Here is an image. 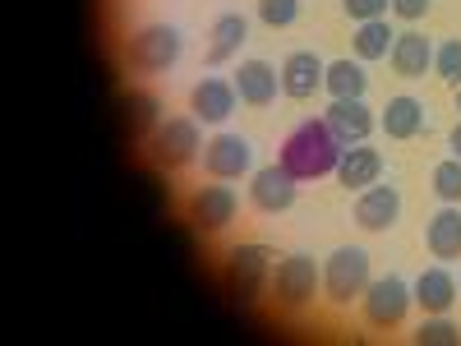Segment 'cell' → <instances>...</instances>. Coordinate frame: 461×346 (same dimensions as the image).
<instances>
[{"label":"cell","mask_w":461,"mask_h":346,"mask_svg":"<svg viewBox=\"0 0 461 346\" xmlns=\"http://www.w3.org/2000/svg\"><path fill=\"white\" fill-rule=\"evenodd\" d=\"M429 180H434L438 204H461V158H443Z\"/></svg>","instance_id":"484cf974"},{"label":"cell","mask_w":461,"mask_h":346,"mask_svg":"<svg viewBox=\"0 0 461 346\" xmlns=\"http://www.w3.org/2000/svg\"><path fill=\"white\" fill-rule=\"evenodd\" d=\"M341 10L351 23H369V19H388V0H341Z\"/></svg>","instance_id":"f1b7e54d"},{"label":"cell","mask_w":461,"mask_h":346,"mask_svg":"<svg viewBox=\"0 0 461 346\" xmlns=\"http://www.w3.org/2000/svg\"><path fill=\"white\" fill-rule=\"evenodd\" d=\"M447 148H452V158H461V121L452 125V134H447Z\"/></svg>","instance_id":"4dcf8cb0"},{"label":"cell","mask_w":461,"mask_h":346,"mask_svg":"<svg viewBox=\"0 0 461 346\" xmlns=\"http://www.w3.org/2000/svg\"><path fill=\"white\" fill-rule=\"evenodd\" d=\"M236 189L230 185H199L194 195L185 199V222L199 231V236H221V231L236 222Z\"/></svg>","instance_id":"ba28073f"},{"label":"cell","mask_w":461,"mask_h":346,"mask_svg":"<svg viewBox=\"0 0 461 346\" xmlns=\"http://www.w3.org/2000/svg\"><path fill=\"white\" fill-rule=\"evenodd\" d=\"M203 171L212 180H249L254 176V143L245 134H230V130L212 134L203 143Z\"/></svg>","instance_id":"9c48e42d"},{"label":"cell","mask_w":461,"mask_h":346,"mask_svg":"<svg viewBox=\"0 0 461 346\" xmlns=\"http://www.w3.org/2000/svg\"><path fill=\"white\" fill-rule=\"evenodd\" d=\"M425 250L438 263H456L461 259V204H443L425 222Z\"/></svg>","instance_id":"d6986e66"},{"label":"cell","mask_w":461,"mask_h":346,"mask_svg":"<svg viewBox=\"0 0 461 346\" xmlns=\"http://www.w3.org/2000/svg\"><path fill=\"white\" fill-rule=\"evenodd\" d=\"M378 125H383V134H388V139L411 143V139H420V134L429 130V106L420 102V97H411V93H397V97H388V106H383Z\"/></svg>","instance_id":"2e32d148"},{"label":"cell","mask_w":461,"mask_h":346,"mask_svg":"<svg viewBox=\"0 0 461 346\" xmlns=\"http://www.w3.org/2000/svg\"><path fill=\"white\" fill-rule=\"evenodd\" d=\"M388 65L397 79H425V69H434V42L420 28H406V32H397Z\"/></svg>","instance_id":"ac0fdd59"},{"label":"cell","mask_w":461,"mask_h":346,"mask_svg":"<svg viewBox=\"0 0 461 346\" xmlns=\"http://www.w3.org/2000/svg\"><path fill=\"white\" fill-rule=\"evenodd\" d=\"M230 84H236L245 106L263 111V106H273L277 93H282V69H273L267 60H240L236 74H230Z\"/></svg>","instance_id":"9a60e30c"},{"label":"cell","mask_w":461,"mask_h":346,"mask_svg":"<svg viewBox=\"0 0 461 346\" xmlns=\"http://www.w3.org/2000/svg\"><path fill=\"white\" fill-rule=\"evenodd\" d=\"M434 74L447 88H461V37H447L434 47Z\"/></svg>","instance_id":"d4e9b609"},{"label":"cell","mask_w":461,"mask_h":346,"mask_svg":"<svg viewBox=\"0 0 461 346\" xmlns=\"http://www.w3.org/2000/svg\"><path fill=\"white\" fill-rule=\"evenodd\" d=\"M411 296L420 305V314H452V305L461 296V282L452 278L447 263H429L425 273L411 282Z\"/></svg>","instance_id":"5bb4252c"},{"label":"cell","mask_w":461,"mask_h":346,"mask_svg":"<svg viewBox=\"0 0 461 346\" xmlns=\"http://www.w3.org/2000/svg\"><path fill=\"white\" fill-rule=\"evenodd\" d=\"M452 93H456V111H461V88H452Z\"/></svg>","instance_id":"1f68e13d"},{"label":"cell","mask_w":461,"mask_h":346,"mask_svg":"<svg viewBox=\"0 0 461 346\" xmlns=\"http://www.w3.org/2000/svg\"><path fill=\"white\" fill-rule=\"evenodd\" d=\"M143 152L158 171H185L189 162L203 158V130H199L194 115H162V121L148 130Z\"/></svg>","instance_id":"7a4b0ae2"},{"label":"cell","mask_w":461,"mask_h":346,"mask_svg":"<svg viewBox=\"0 0 461 346\" xmlns=\"http://www.w3.org/2000/svg\"><path fill=\"white\" fill-rule=\"evenodd\" d=\"M323 121H328V130H332V139L341 148H351V143H365L374 134L378 115H374V106L365 97H332L328 111H323Z\"/></svg>","instance_id":"8fae6325"},{"label":"cell","mask_w":461,"mask_h":346,"mask_svg":"<svg viewBox=\"0 0 461 346\" xmlns=\"http://www.w3.org/2000/svg\"><path fill=\"white\" fill-rule=\"evenodd\" d=\"M337 158H341V143L332 139L328 121H300L286 139H282V167L295 176V180H323L337 171Z\"/></svg>","instance_id":"6da1fadb"},{"label":"cell","mask_w":461,"mask_h":346,"mask_svg":"<svg viewBox=\"0 0 461 346\" xmlns=\"http://www.w3.org/2000/svg\"><path fill=\"white\" fill-rule=\"evenodd\" d=\"M411 305H415V296H411V282H406V278H397V273L374 278V282L365 287V296H360L365 328H374V332H393V328H402L406 314H411Z\"/></svg>","instance_id":"52a82bcc"},{"label":"cell","mask_w":461,"mask_h":346,"mask_svg":"<svg viewBox=\"0 0 461 346\" xmlns=\"http://www.w3.org/2000/svg\"><path fill=\"white\" fill-rule=\"evenodd\" d=\"M300 14V0H258V19L267 28H291Z\"/></svg>","instance_id":"4316f807"},{"label":"cell","mask_w":461,"mask_h":346,"mask_svg":"<svg viewBox=\"0 0 461 346\" xmlns=\"http://www.w3.org/2000/svg\"><path fill=\"white\" fill-rule=\"evenodd\" d=\"M180 51H185V37L176 23H148L125 42V65L134 74H167L176 69Z\"/></svg>","instance_id":"8992f818"},{"label":"cell","mask_w":461,"mask_h":346,"mask_svg":"<svg viewBox=\"0 0 461 346\" xmlns=\"http://www.w3.org/2000/svg\"><path fill=\"white\" fill-rule=\"evenodd\" d=\"M125 106H130V115H134V130H139V139H148V130L162 121V115H158V102L143 97V93H130V97H125Z\"/></svg>","instance_id":"83f0119b"},{"label":"cell","mask_w":461,"mask_h":346,"mask_svg":"<svg viewBox=\"0 0 461 346\" xmlns=\"http://www.w3.org/2000/svg\"><path fill=\"white\" fill-rule=\"evenodd\" d=\"M236 102H240L236 84L221 79V74H203V79L189 88V115H194L199 125H221V121H230Z\"/></svg>","instance_id":"4fadbf2b"},{"label":"cell","mask_w":461,"mask_h":346,"mask_svg":"<svg viewBox=\"0 0 461 346\" xmlns=\"http://www.w3.org/2000/svg\"><path fill=\"white\" fill-rule=\"evenodd\" d=\"M393 42H397V32H393L388 19L356 23V32H351V51H356V60H365V65H369V60H388Z\"/></svg>","instance_id":"603a6c76"},{"label":"cell","mask_w":461,"mask_h":346,"mask_svg":"<svg viewBox=\"0 0 461 346\" xmlns=\"http://www.w3.org/2000/svg\"><path fill=\"white\" fill-rule=\"evenodd\" d=\"M356 226L360 231H369V236H383V231H393L397 226V217H402V189L397 185H369V189H360L356 195Z\"/></svg>","instance_id":"7c38bea8"},{"label":"cell","mask_w":461,"mask_h":346,"mask_svg":"<svg viewBox=\"0 0 461 346\" xmlns=\"http://www.w3.org/2000/svg\"><path fill=\"white\" fill-rule=\"evenodd\" d=\"M374 282V268H369V250L365 245H337L323 263V296L346 310L351 300L365 296V287Z\"/></svg>","instance_id":"5b68a950"},{"label":"cell","mask_w":461,"mask_h":346,"mask_svg":"<svg viewBox=\"0 0 461 346\" xmlns=\"http://www.w3.org/2000/svg\"><path fill=\"white\" fill-rule=\"evenodd\" d=\"M323 69H328L323 56H314V51H291V56L282 60V97L310 102L314 93H323Z\"/></svg>","instance_id":"e0dca14e"},{"label":"cell","mask_w":461,"mask_h":346,"mask_svg":"<svg viewBox=\"0 0 461 346\" xmlns=\"http://www.w3.org/2000/svg\"><path fill=\"white\" fill-rule=\"evenodd\" d=\"M323 93H328V97H365V93H369L365 60H356V56L328 60V69H323Z\"/></svg>","instance_id":"7402d4cb"},{"label":"cell","mask_w":461,"mask_h":346,"mask_svg":"<svg viewBox=\"0 0 461 346\" xmlns=\"http://www.w3.org/2000/svg\"><path fill=\"white\" fill-rule=\"evenodd\" d=\"M415 341L420 346H461V328L447 314H425L415 328Z\"/></svg>","instance_id":"cb8c5ba5"},{"label":"cell","mask_w":461,"mask_h":346,"mask_svg":"<svg viewBox=\"0 0 461 346\" xmlns=\"http://www.w3.org/2000/svg\"><path fill=\"white\" fill-rule=\"evenodd\" d=\"M323 291V268L314 263V254H286L273 263V278H267V296H273L277 310L295 314L304 305H314V296Z\"/></svg>","instance_id":"277c9868"},{"label":"cell","mask_w":461,"mask_h":346,"mask_svg":"<svg viewBox=\"0 0 461 346\" xmlns=\"http://www.w3.org/2000/svg\"><path fill=\"white\" fill-rule=\"evenodd\" d=\"M388 10H393L397 19H406V23H420V19L434 10V0H388Z\"/></svg>","instance_id":"f546056e"},{"label":"cell","mask_w":461,"mask_h":346,"mask_svg":"<svg viewBox=\"0 0 461 346\" xmlns=\"http://www.w3.org/2000/svg\"><path fill=\"white\" fill-rule=\"evenodd\" d=\"M267 278H273V250L258 241H240L230 245L221 259V287L236 305H254L267 291Z\"/></svg>","instance_id":"3957f363"},{"label":"cell","mask_w":461,"mask_h":346,"mask_svg":"<svg viewBox=\"0 0 461 346\" xmlns=\"http://www.w3.org/2000/svg\"><path fill=\"white\" fill-rule=\"evenodd\" d=\"M245 42H249V19L245 14H217L208 28V65L236 60Z\"/></svg>","instance_id":"44dd1931"},{"label":"cell","mask_w":461,"mask_h":346,"mask_svg":"<svg viewBox=\"0 0 461 346\" xmlns=\"http://www.w3.org/2000/svg\"><path fill=\"white\" fill-rule=\"evenodd\" d=\"M337 185L346 189H369L378 176H383V152L378 148H365V143H351V148H341V158H337Z\"/></svg>","instance_id":"ffe728a7"},{"label":"cell","mask_w":461,"mask_h":346,"mask_svg":"<svg viewBox=\"0 0 461 346\" xmlns=\"http://www.w3.org/2000/svg\"><path fill=\"white\" fill-rule=\"evenodd\" d=\"M295 185H300V180H295L282 162H273V167H254V176H249V208L263 213V217L286 213V208L295 204Z\"/></svg>","instance_id":"30bf717a"}]
</instances>
